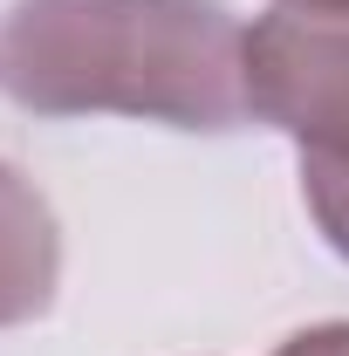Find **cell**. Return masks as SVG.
<instances>
[{"mask_svg": "<svg viewBox=\"0 0 349 356\" xmlns=\"http://www.w3.org/2000/svg\"><path fill=\"white\" fill-rule=\"evenodd\" d=\"M0 83L35 117H144L172 131H240L247 28L219 0H14Z\"/></svg>", "mask_w": 349, "mask_h": 356, "instance_id": "obj_1", "label": "cell"}, {"mask_svg": "<svg viewBox=\"0 0 349 356\" xmlns=\"http://www.w3.org/2000/svg\"><path fill=\"white\" fill-rule=\"evenodd\" d=\"M247 103L295 137L315 233L349 261V7H274L247 28Z\"/></svg>", "mask_w": 349, "mask_h": 356, "instance_id": "obj_2", "label": "cell"}, {"mask_svg": "<svg viewBox=\"0 0 349 356\" xmlns=\"http://www.w3.org/2000/svg\"><path fill=\"white\" fill-rule=\"evenodd\" d=\"M55 281H62L55 213L14 165H0V329L48 315Z\"/></svg>", "mask_w": 349, "mask_h": 356, "instance_id": "obj_3", "label": "cell"}, {"mask_svg": "<svg viewBox=\"0 0 349 356\" xmlns=\"http://www.w3.org/2000/svg\"><path fill=\"white\" fill-rule=\"evenodd\" d=\"M274 356H349V322H322V329H302L288 336Z\"/></svg>", "mask_w": 349, "mask_h": 356, "instance_id": "obj_4", "label": "cell"}, {"mask_svg": "<svg viewBox=\"0 0 349 356\" xmlns=\"http://www.w3.org/2000/svg\"><path fill=\"white\" fill-rule=\"evenodd\" d=\"M281 7H322V14H343L349 0H281Z\"/></svg>", "mask_w": 349, "mask_h": 356, "instance_id": "obj_5", "label": "cell"}]
</instances>
